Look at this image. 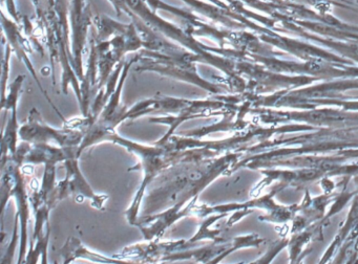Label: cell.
Wrapping results in <instances>:
<instances>
[{
  "mask_svg": "<svg viewBox=\"0 0 358 264\" xmlns=\"http://www.w3.org/2000/svg\"><path fill=\"white\" fill-rule=\"evenodd\" d=\"M80 155L78 152L73 153L66 161L64 166L66 169V176L62 182L56 186V199L58 203L69 196H74L75 198H89L92 200V205L98 210L104 207V203L108 200V196L98 195L94 192L90 186L89 182L85 180V176L81 173L78 167V159Z\"/></svg>",
  "mask_w": 358,
  "mask_h": 264,
  "instance_id": "1",
  "label": "cell"
},
{
  "mask_svg": "<svg viewBox=\"0 0 358 264\" xmlns=\"http://www.w3.org/2000/svg\"><path fill=\"white\" fill-rule=\"evenodd\" d=\"M198 197H194L187 203H177L156 215L139 217L136 226L141 230L146 241L158 240V238L164 234L165 230L171 228L173 223L186 216L194 215V211L198 205Z\"/></svg>",
  "mask_w": 358,
  "mask_h": 264,
  "instance_id": "2",
  "label": "cell"
},
{
  "mask_svg": "<svg viewBox=\"0 0 358 264\" xmlns=\"http://www.w3.org/2000/svg\"><path fill=\"white\" fill-rule=\"evenodd\" d=\"M60 254L64 258V264H71L77 258H83V259L91 260V261L98 262V263L145 264L142 263V262L123 261L121 258L115 257V256L113 258H108L101 255V254L94 253L91 249H87L76 237H71L69 240H66V244L62 247Z\"/></svg>",
  "mask_w": 358,
  "mask_h": 264,
  "instance_id": "3",
  "label": "cell"
},
{
  "mask_svg": "<svg viewBox=\"0 0 358 264\" xmlns=\"http://www.w3.org/2000/svg\"><path fill=\"white\" fill-rule=\"evenodd\" d=\"M10 52H11V50H10L9 46H8L7 50H6V57L5 59H3V98L5 96L6 92V83H7L8 66H9Z\"/></svg>",
  "mask_w": 358,
  "mask_h": 264,
  "instance_id": "4",
  "label": "cell"
}]
</instances>
